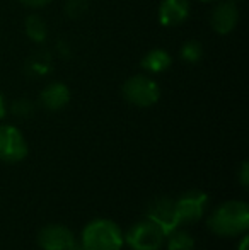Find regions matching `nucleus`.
<instances>
[{
	"label": "nucleus",
	"instance_id": "nucleus-17",
	"mask_svg": "<svg viewBox=\"0 0 249 250\" xmlns=\"http://www.w3.org/2000/svg\"><path fill=\"white\" fill-rule=\"evenodd\" d=\"M87 0H68L67 2V14L68 17H79L86 10Z\"/></svg>",
	"mask_w": 249,
	"mask_h": 250
},
{
	"label": "nucleus",
	"instance_id": "nucleus-8",
	"mask_svg": "<svg viewBox=\"0 0 249 250\" xmlns=\"http://www.w3.org/2000/svg\"><path fill=\"white\" fill-rule=\"evenodd\" d=\"M239 24V7L232 0H217L210 14V27L219 36L230 34Z\"/></svg>",
	"mask_w": 249,
	"mask_h": 250
},
{
	"label": "nucleus",
	"instance_id": "nucleus-4",
	"mask_svg": "<svg viewBox=\"0 0 249 250\" xmlns=\"http://www.w3.org/2000/svg\"><path fill=\"white\" fill-rule=\"evenodd\" d=\"M125 242L132 250H160L166 242V235L152 221L142 220L130 228Z\"/></svg>",
	"mask_w": 249,
	"mask_h": 250
},
{
	"label": "nucleus",
	"instance_id": "nucleus-21",
	"mask_svg": "<svg viewBox=\"0 0 249 250\" xmlns=\"http://www.w3.org/2000/svg\"><path fill=\"white\" fill-rule=\"evenodd\" d=\"M248 244H249V237L244 235V237L241 238V244H239V247H237V250H248Z\"/></svg>",
	"mask_w": 249,
	"mask_h": 250
},
{
	"label": "nucleus",
	"instance_id": "nucleus-16",
	"mask_svg": "<svg viewBox=\"0 0 249 250\" xmlns=\"http://www.w3.org/2000/svg\"><path fill=\"white\" fill-rule=\"evenodd\" d=\"M10 111H12L14 116H19V118H26V116H29L31 112H33V104H31L29 101H26V99H19V101H16L12 104Z\"/></svg>",
	"mask_w": 249,
	"mask_h": 250
},
{
	"label": "nucleus",
	"instance_id": "nucleus-10",
	"mask_svg": "<svg viewBox=\"0 0 249 250\" xmlns=\"http://www.w3.org/2000/svg\"><path fill=\"white\" fill-rule=\"evenodd\" d=\"M191 14L189 0H160L157 9V21L162 27L173 29L188 21Z\"/></svg>",
	"mask_w": 249,
	"mask_h": 250
},
{
	"label": "nucleus",
	"instance_id": "nucleus-6",
	"mask_svg": "<svg viewBox=\"0 0 249 250\" xmlns=\"http://www.w3.org/2000/svg\"><path fill=\"white\" fill-rule=\"evenodd\" d=\"M145 220L152 221L154 225L162 230V233L171 235L180 227L176 209H174V201L169 198H157L149 204L145 211Z\"/></svg>",
	"mask_w": 249,
	"mask_h": 250
},
{
	"label": "nucleus",
	"instance_id": "nucleus-23",
	"mask_svg": "<svg viewBox=\"0 0 249 250\" xmlns=\"http://www.w3.org/2000/svg\"><path fill=\"white\" fill-rule=\"evenodd\" d=\"M198 2H203V3H208V2H217V0H198Z\"/></svg>",
	"mask_w": 249,
	"mask_h": 250
},
{
	"label": "nucleus",
	"instance_id": "nucleus-19",
	"mask_svg": "<svg viewBox=\"0 0 249 250\" xmlns=\"http://www.w3.org/2000/svg\"><path fill=\"white\" fill-rule=\"evenodd\" d=\"M239 181H241V186L244 189H248L249 186V164L246 160L241 164V170H239Z\"/></svg>",
	"mask_w": 249,
	"mask_h": 250
},
{
	"label": "nucleus",
	"instance_id": "nucleus-11",
	"mask_svg": "<svg viewBox=\"0 0 249 250\" xmlns=\"http://www.w3.org/2000/svg\"><path fill=\"white\" fill-rule=\"evenodd\" d=\"M70 99H72V94L63 82H50L40 92V104L51 112L62 111L63 107H67Z\"/></svg>",
	"mask_w": 249,
	"mask_h": 250
},
{
	"label": "nucleus",
	"instance_id": "nucleus-22",
	"mask_svg": "<svg viewBox=\"0 0 249 250\" xmlns=\"http://www.w3.org/2000/svg\"><path fill=\"white\" fill-rule=\"evenodd\" d=\"M70 250H87V249H84L82 245H77V244H75V245H73V247L70 249Z\"/></svg>",
	"mask_w": 249,
	"mask_h": 250
},
{
	"label": "nucleus",
	"instance_id": "nucleus-18",
	"mask_svg": "<svg viewBox=\"0 0 249 250\" xmlns=\"http://www.w3.org/2000/svg\"><path fill=\"white\" fill-rule=\"evenodd\" d=\"M19 2L27 9H43V7L50 5L53 0H19Z\"/></svg>",
	"mask_w": 249,
	"mask_h": 250
},
{
	"label": "nucleus",
	"instance_id": "nucleus-24",
	"mask_svg": "<svg viewBox=\"0 0 249 250\" xmlns=\"http://www.w3.org/2000/svg\"><path fill=\"white\" fill-rule=\"evenodd\" d=\"M232 2H236V3H237V2H244V0H232Z\"/></svg>",
	"mask_w": 249,
	"mask_h": 250
},
{
	"label": "nucleus",
	"instance_id": "nucleus-7",
	"mask_svg": "<svg viewBox=\"0 0 249 250\" xmlns=\"http://www.w3.org/2000/svg\"><path fill=\"white\" fill-rule=\"evenodd\" d=\"M208 206V196L202 191H188L174 201L180 223H193L203 218Z\"/></svg>",
	"mask_w": 249,
	"mask_h": 250
},
{
	"label": "nucleus",
	"instance_id": "nucleus-13",
	"mask_svg": "<svg viewBox=\"0 0 249 250\" xmlns=\"http://www.w3.org/2000/svg\"><path fill=\"white\" fill-rule=\"evenodd\" d=\"M24 31L26 36L34 43H45L48 38V24L40 14H29L24 21Z\"/></svg>",
	"mask_w": 249,
	"mask_h": 250
},
{
	"label": "nucleus",
	"instance_id": "nucleus-14",
	"mask_svg": "<svg viewBox=\"0 0 249 250\" xmlns=\"http://www.w3.org/2000/svg\"><path fill=\"white\" fill-rule=\"evenodd\" d=\"M167 250H193L195 249V238L188 231L174 230L167 235Z\"/></svg>",
	"mask_w": 249,
	"mask_h": 250
},
{
	"label": "nucleus",
	"instance_id": "nucleus-9",
	"mask_svg": "<svg viewBox=\"0 0 249 250\" xmlns=\"http://www.w3.org/2000/svg\"><path fill=\"white\" fill-rule=\"evenodd\" d=\"M38 245L43 250H70L75 245V237L65 225L51 223L40 230Z\"/></svg>",
	"mask_w": 249,
	"mask_h": 250
},
{
	"label": "nucleus",
	"instance_id": "nucleus-20",
	"mask_svg": "<svg viewBox=\"0 0 249 250\" xmlns=\"http://www.w3.org/2000/svg\"><path fill=\"white\" fill-rule=\"evenodd\" d=\"M7 101H5V97H3V94H0V121H2L3 118L7 116Z\"/></svg>",
	"mask_w": 249,
	"mask_h": 250
},
{
	"label": "nucleus",
	"instance_id": "nucleus-12",
	"mask_svg": "<svg viewBox=\"0 0 249 250\" xmlns=\"http://www.w3.org/2000/svg\"><path fill=\"white\" fill-rule=\"evenodd\" d=\"M171 65H173V56L162 48H154V50L147 51L140 60V66L149 75H159V73L169 70Z\"/></svg>",
	"mask_w": 249,
	"mask_h": 250
},
{
	"label": "nucleus",
	"instance_id": "nucleus-5",
	"mask_svg": "<svg viewBox=\"0 0 249 250\" xmlns=\"http://www.w3.org/2000/svg\"><path fill=\"white\" fill-rule=\"evenodd\" d=\"M27 153L29 146L21 129L14 125H0V160L16 164L24 160Z\"/></svg>",
	"mask_w": 249,
	"mask_h": 250
},
{
	"label": "nucleus",
	"instance_id": "nucleus-2",
	"mask_svg": "<svg viewBox=\"0 0 249 250\" xmlns=\"http://www.w3.org/2000/svg\"><path fill=\"white\" fill-rule=\"evenodd\" d=\"M125 244L123 230L111 220H94L82 231V247L87 250H121Z\"/></svg>",
	"mask_w": 249,
	"mask_h": 250
},
{
	"label": "nucleus",
	"instance_id": "nucleus-15",
	"mask_svg": "<svg viewBox=\"0 0 249 250\" xmlns=\"http://www.w3.org/2000/svg\"><path fill=\"white\" fill-rule=\"evenodd\" d=\"M180 56L186 63H198L203 56L202 43L196 40H189L186 43H183V46L180 48Z\"/></svg>",
	"mask_w": 249,
	"mask_h": 250
},
{
	"label": "nucleus",
	"instance_id": "nucleus-3",
	"mask_svg": "<svg viewBox=\"0 0 249 250\" xmlns=\"http://www.w3.org/2000/svg\"><path fill=\"white\" fill-rule=\"evenodd\" d=\"M125 101L135 107H152L160 99V87L149 73H136L125 80L121 87Z\"/></svg>",
	"mask_w": 249,
	"mask_h": 250
},
{
	"label": "nucleus",
	"instance_id": "nucleus-1",
	"mask_svg": "<svg viewBox=\"0 0 249 250\" xmlns=\"http://www.w3.org/2000/svg\"><path fill=\"white\" fill-rule=\"evenodd\" d=\"M208 227L219 237H239L249 228V206L244 201H226L208 218Z\"/></svg>",
	"mask_w": 249,
	"mask_h": 250
}]
</instances>
